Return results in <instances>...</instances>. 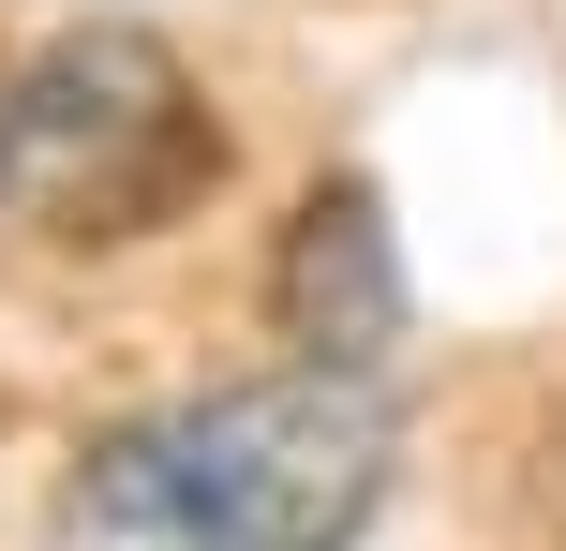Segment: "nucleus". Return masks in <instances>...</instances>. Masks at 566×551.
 I'll list each match as a JSON object with an SVG mask.
<instances>
[{
    "label": "nucleus",
    "mask_w": 566,
    "mask_h": 551,
    "mask_svg": "<svg viewBox=\"0 0 566 551\" xmlns=\"http://www.w3.org/2000/svg\"><path fill=\"white\" fill-rule=\"evenodd\" d=\"M388 388L373 373H254L149 403L45 492V551H343L388 507Z\"/></svg>",
    "instance_id": "f257e3e1"
},
{
    "label": "nucleus",
    "mask_w": 566,
    "mask_h": 551,
    "mask_svg": "<svg viewBox=\"0 0 566 551\" xmlns=\"http://www.w3.org/2000/svg\"><path fill=\"white\" fill-rule=\"evenodd\" d=\"M209 179H224V135L149 30H75V45L0 75V224L60 239V254L149 239Z\"/></svg>",
    "instance_id": "f03ea898"
},
{
    "label": "nucleus",
    "mask_w": 566,
    "mask_h": 551,
    "mask_svg": "<svg viewBox=\"0 0 566 551\" xmlns=\"http://www.w3.org/2000/svg\"><path fill=\"white\" fill-rule=\"evenodd\" d=\"M269 314H283V343H298V373H388V343H402V254H388L373 179L298 194L283 268H269Z\"/></svg>",
    "instance_id": "7ed1b4c3"
},
{
    "label": "nucleus",
    "mask_w": 566,
    "mask_h": 551,
    "mask_svg": "<svg viewBox=\"0 0 566 551\" xmlns=\"http://www.w3.org/2000/svg\"><path fill=\"white\" fill-rule=\"evenodd\" d=\"M0 75H15V60H0Z\"/></svg>",
    "instance_id": "20e7f679"
}]
</instances>
